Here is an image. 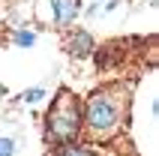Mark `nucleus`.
Wrapping results in <instances>:
<instances>
[{
  "label": "nucleus",
  "mask_w": 159,
  "mask_h": 156,
  "mask_svg": "<svg viewBox=\"0 0 159 156\" xmlns=\"http://www.w3.org/2000/svg\"><path fill=\"white\" fill-rule=\"evenodd\" d=\"M132 108V81H105L93 87V93L84 99V117H81V144H114L120 132L129 123Z\"/></svg>",
  "instance_id": "1"
},
{
  "label": "nucleus",
  "mask_w": 159,
  "mask_h": 156,
  "mask_svg": "<svg viewBox=\"0 0 159 156\" xmlns=\"http://www.w3.org/2000/svg\"><path fill=\"white\" fill-rule=\"evenodd\" d=\"M81 117H84L81 96L69 87H60L42 117V135H45L48 150L63 147V144H75L81 138Z\"/></svg>",
  "instance_id": "2"
},
{
  "label": "nucleus",
  "mask_w": 159,
  "mask_h": 156,
  "mask_svg": "<svg viewBox=\"0 0 159 156\" xmlns=\"http://www.w3.org/2000/svg\"><path fill=\"white\" fill-rule=\"evenodd\" d=\"M48 6H51V18L54 24L60 27V30H66V27L78 18L81 12V0H48Z\"/></svg>",
  "instance_id": "3"
},
{
  "label": "nucleus",
  "mask_w": 159,
  "mask_h": 156,
  "mask_svg": "<svg viewBox=\"0 0 159 156\" xmlns=\"http://www.w3.org/2000/svg\"><path fill=\"white\" fill-rule=\"evenodd\" d=\"M90 51H96V42L87 30H72V36L66 39V54L72 57H87Z\"/></svg>",
  "instance_id": "4"
},
{
  "label": "nucleus",
  "mask_w": 159,
  "mask_h": 156,
  "mask_svg": "<svg viewBox=\"0 0 159 156\" xmlns=\"http://www.w3.org/2000/svg\"><path fill=\"white\" fill-rule=\"evenodd\" d=\"M48 156H99V150L96 147H87V144H81V141H75V144L51 147V150H48Z\"/></svg>",
  "instance_id": "5"
},
{
  "label": "nucleus",
  "mask_w": 159,
  "mask_h": 156,
  "mask_svg": "<svg viewBox=\"0 0 159 156\" xmlns=\"http://www.w3.org/2000/svg\"><path fill=\"white\" fill-rule=\"evenodd\" d=\"M12 42L21 45V48H30V45L36 42V33L33 30H12Z\"/></svg>",
  "instance_id": "6"
},
{
  "label": "nucleus",
  "mask_w": 159,
  "mask_h": 156,
  "mask_svg": "<svg viewBox=\"0 0 159 156\" xmlns=\"http://www.w3.org/2000/svg\"><path fill=\"white\" fill-rule=\"evenodd\" d=\"M42 90H39V87H30V90H24V93H21V102H27V105H33V102H39V99H42Z\"/></svg>",
  "instance_id": "7"
},
{
  "label": "nucleus",
  "mask_w": 159,
  "mask_h": 156,
  "mask_svg": "<svg viewBox=\"0 0 159 156\" xmlns=\"http://www.w3.org/2000/svg\"><path fill=\"white\" fill-rule=\"evenodd\" d=\"M0 156H15V138L0 135Z\"/></svg>",
  "instance_id": "8"
}]
</instances>
